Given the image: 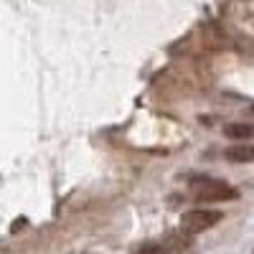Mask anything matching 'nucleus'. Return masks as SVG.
I'll use <instances>...</instances> for the list:
<instances>
[{"label": "nucleus", "mask_w": 254, "mask_h": 254, "mask_svg": "<svg viewBox=\"0 0 254 254\" xmlns=\"http://www.w3.org/2000/svg\"><path fill=\"white\" fill-rule=\"evenodd\" d=\"M252 112H254V107H252Z\"/></svg>", "instance_id": "obj_6"}, {"label": "nucleus", "mask_w": 254, "mask_h": 254, "mask_svg": "<svg viewBox=\"0 0 254 254\" xmlns=\"http://www.w3.org/2000/svg\"><path fill=\"white\" fill-rule=\"evenodd\" d=\"M224 158L231 163H254V145H234L224 153Z\"/></svg>", "instance_id": "obj_3"}, {"label": "nucleus", "mask_w": 254, "mask_h": 254, "mask_svg": "<svg viewBox=\"0 0 254 254\" xmlns=\"http://www.w3.org/2000/svg\"><path fill=\"white\" fill-rule=\"evenodd\" d=\"M221 219H224V214H221V211H214V208L188 211V214L181 216V231L188 234V237H196V234H203V231L214 229Z\"/></svg>", "instance_id": "obj_2"}, {"label": "nucleus", "mask_w": 254, "mask_h": 254, "mask_svg": "<svg viewBox=\"0 0 254 254\" xmlns=\"http://www.w3.org/2000/svg\"><path fill=\"white\" fill-rule=\"evenodd\" d=\"M188 190L196 201H237L239 190L234 186H229L226 181L211 178V176H190Z\"/></svg>", "instance_id": "obj_1"}, {"label": "nucleus", "mask_w": 254, "mask_h": 254, "mask_svg": "<svg viewBox=\"0 0 254 254\" xmlns=\"http://www.w3.org/2000/svg\"><path fill=\"white\" fill-rule=\"evenodd\" d=\"M224 135L234 137V140H247V137L254 135V125H249V122H229V125H224Z\"/></svg>", "instance_id": "obj_4"}, {"label": "nucleus", "mask_w": 254, "mask_h": 254, "mask_svg": "<svg viewBox=\"0 0 254 254\" xmlns=\"http://www.w3.org/2000/svg\"><path fill=\"white\" fill-rule=\"evenodd\" d=\"M173 244H163V242H155V244H145L137 249V254H165Z\"/></svg>", "instance_id": "obj_5"}]
</instances>
